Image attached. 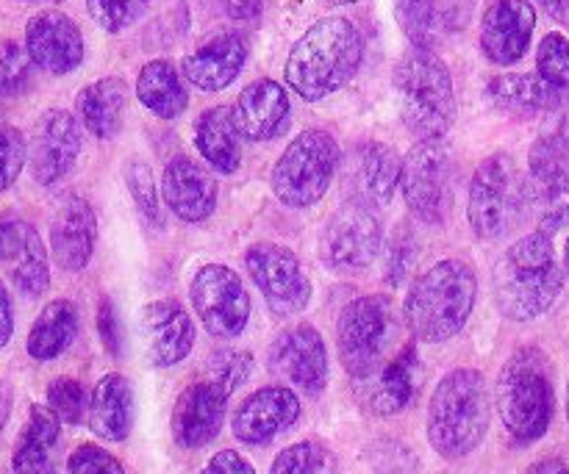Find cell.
<instances>
[{
    "mask_svg": "<svg viewBox=\"0 0 569 474\" xmlns=\"http://www.w3.org/2000/svg\"><path fill=\"white\" fill-rule=\"evenodd\" d=\"M365 61V37L348 17H326L306 28L289 50L283 78L306 103H317L348 87Z\"/></svg>",
    "mask_w": 569,
    "mask_h": 474,
    "instance_id": "6da1fadb",
    "label": "cell"
},
{
    "mask_svg": "<svg viewBox=\"0 0 569 474\" xmlns=\"http://www.w3.org/2000/svg\"><path fill=\"white\" fill-rule=\"evenodd\" d=\"M565 278V266L556 259L553 236L533 231L517 239L495 264V305L506 320L533 322L559 303Z\"/></svg>",
    "mask_w": 569,
    "mask_h": 474,
    "instance_id": "7a4b0ae2",
    "label": "cell"
},
{
    "mask_svg": "<svg viewBox=\"0 0 569 474\" xmlns=\"http://www.w3.org/2000/svg\"><path fill=\"white\" fill-rule=\"evenodd\" d=\"M476 300V270L461 259H445L411 283L403 303V322L417 342L442 344L465 331Z\"/></svg>",
    "mask_w": 569,
    "mask_h": 474,
    "instance_id": "3957f363",
    "label": "cell"
},
{
    "mask_svg": "<svg viewBox=\"0 0 569 474\" xmlns=\"http://www.w3.org/2000/svg\"><path fill=\"white\" fill-rule=\"evenodd\" d=\"M489 416L492 405L481 372L467 366L448 372L428 403V442L442 458H465L481 447Z\"/></svg>",
    "mask_w": 569,
    "mask_h": 474,
    "instance_id": "277c9868",
    "label": "cell"
},
{
    "mask_svg": "<svg viewBox=\"0 0 569 474\" xmlns=\"http://www.w3.org/2000/svg\"><path fill=\"white\" fill-rule=\"evenodd\" d=\"M495 405L517 444H533L550 431L556 416L553 366L539 347H520L500 370Z\"/></svg>",
    "mask_w": 569,
    "mask_h": 474,
    "instance_id": "5b68a950",
    "label": "cell"
},
{
    "mask_svg": "<svg viewBox=\"0 0 569 474\" xmlns=\"http://www.w3.org/2000/svg\"><path fill=\"white\" fill-rule=\"evenodd\" d=\"M400 117L420 142L442 139L456 122V89L450 67L433 50H409L395 67Z\"/></svg>",
    "mask_w": 569,
    "mask_h": 474,
    "instance_id": "8992f818",
    "label": "cell"
},
{
    "mask_svg": "<svg viewBox=\"0 0 569 474\" xmlns=\"http://www.w3.org/2000/svg\"><path fill=\"white\" fill-rule=\"evenodd\" d=\"M400 336V316L392 297L365 294L350 300L337 320V350L345 372L356 381H370L392 355Z\"/></svg>",
    "mask_w": 569,
    "mask_h": 474,
    "instance_id": "52a82bcc",
    "label": "cell"
},
{
    "mask_svg": "<svg viewBox=\"0 0 569 474\" xmlns=\"http://www.w3.org/2000/svg\"><path fill=\"white\" fill-rule=\"evenodd\" d=\"M339 144L322 128H306L287 144L272 167L270 186L287 209H311L326 198L339 170Z\"/></svg>",
    "mask_w": 569,
    "mask_h": 474,
    "instance_id": "ba28073f",
    "label": "cell"
},
{
    "mask_svg": "<svg viewBox=\"0 0 569 474\" xmlns=\"http://www.w3.org/2000/svg\"><path fill=\"white\" fill-rule=\"evenodd\" d=\"M526 214V178L517 170L515 159L509 153L487 155L472 175L467 198V216L476 236L495 242L515 231Z\"/></svg>",
    "mask_w": 569,
    "mask_h": 474,
    "instance_id": "9c48e42d",
    "label": "cell"
},
{
    "mask_svg": "<svg viewBox=\"0 0 569 474\" xmlns=\"http://www.w3.org/2000/svg\"><path fill=\"white\" fill-rule=\"evenodd\" d=\"M400 189L411 216L422 225H445L453 209V155L442 139L417 142L400 161Z\"/></svg>",
    "mask_w": 569,
    "mask_h": 474,
    "instance_id": "30bf717a",
    "label": "cell"
},
{
    "mask_svg": "<svg viewBox=\"0 0 569 474\" xmlns=\"http://www.w3.org/2000/svg\"><path fill=\"white\" fill-rule=\"evenodd\" d=\"M381 244V216L370 205L350 200L326 220L320 239H317V253L328 270L339 272V275H356L378 259Z\"/></svg>",
    "mask_w": 569,
    "mask_h": 474,
    "instance_id": "8fae6325",
    "label": "cell"
},
{
    "mask_svg": "<svg viewBox=\"0 0 569 474\" xmlns=\"http://www.w3.org/2000/svg\"><path fill=\"white\" fill-rule=\"evenodd\" d=\"M189 300L214 339L242 336L250 322V294L231 266L206 264L189 283Z\"/></svg>",
    "mask_w": 569,
    "mask_h": 474,
    "instance_id": "7c38bea8",
    "label": "cell"
},
{
    "mask_svg": "<svg viewBox=\"0 0 569 474\" xmlns=\"http://www.w3.org/2000/svg\"><path fill=\"white\" fill-rule=\"evenodd\" d=\"M244 266L276 316H295L311 303V278L306 275L298 255L283 244H253L244 253Z\"/></svg>",
    "mask_w": 569,
    "mask_h": 474,
    "instance_id": "4fadbf2b",
    "label": "cell"
},
{
    "mask_svg": "<svg viewBox=\"0 0 569 474\" xmlns=\"http://www.w3.org/2000/svg\"><path fill=\"white\" fill-rule=\"evenodd\" d=\"M528 211L542 233L553 236L569 225V150L539 137L528 153Z\"/></svg>",
    "mask_w": 569,
    "mask_h": 474,
    "instance_id": "5bb4252c",
    "label": "cell"
},
{
    "mask_svg": "<svg viewBox=\"0 0 569 474\" xmlns=\"http://www.w3.org/2000/svg\"><path fill=\"white\" fill-rule=\"evenodd\" d=\"M267 366L289 386L300 389L309 397H320L328 386V350L320 331L309 322L287 327L272 342Z\"/></svg>",
    "mask_w": 569,
    "mask_h": 474,
    "instance_id": "9a60e30c",
    "label": "cell"
},
{
    "mask_svg": "<svg viewBox=\"0 0 569 474\" xmlns=\"http://www.w3.org/2000/svg\"><path fill=\"white\" fill-rule=\"evenodd\" d=\"M83 148V133L78 117L64 109H48L33 125L28 167L39 186H53L70 175Z\"/></svg>",
    "mask_w": 569,
    "mask_h": 474,
    "instance_id": "2e32d148",
    "label": "cell"
},
{
    "mask_svg": "<svg viewBox=\"0 0 569 474\" xmlns=\"http://www.w3.org/2000/svg\"><path fill=\"white\" fill-rule=\"evenodd\" d=\"M400 161L403 159L398 150L383 142L367 139V142L353 144L345 161L339 159L345 194L370 209H383L392 203L395 189L400 183Z\"/></svg>",
    "mask_w": 569,
    "mask_h": 474,
    "instance_id": "e0dca14e",
    "label": "cell"
},
{
    "mask_svg": "<svg viewBox=\"0 0 569 474\" xmlns=\"http://www.w3.org/2000/svg\"><path fill=\"white\" fill-rule=\"evenodd\" d=\"M139 347L150 366H176L192 353L194 322L178 300H153L139 309Z\"/></svg>",
    "mask_w": 569,
    "mask_h": 474,
    "instance_id": "ac0fdd59",
    "label": "cell"
},
{
    "mask_svg": "<svg viewBox=\"0 0 569 474\" xmlns=\"http://www.w3.org/2000/svg\"><path fill=\"white\" fill-rule=\"evenodd\" d=\"M26 53L31 56L33 67L50 75H70L83 64L87 42L81 28L64 11H39L26 22Z\"/></svg>",
    "mask_w": 569,
    "mask_h": 474,
    "instance_id": "d6986e66",
    "label": "cell"
},
{
    "mask_svg": "<svg viewBox=\"0 0 569 474\" xmlns=\"http://www.w3.org/2000/svg\"><path fill=\"white\" fill-rule=\"evenodd\" d=\"M0 264H9L17 292L39 297L50 286V261L42 236L31 222L0 214Z\"/></svg>",
    "mask_w": 569,
    "mask_h": 474,
    "instance_id": "ffe728a7",
    "label": "cell"
},
{
    "mask_svg": "<svg viewBox=\"0 0 569 474\" xmlns=\"http://www.w3.org/2000/svg\"><path fill=\"white\" fill-rule=\"evenodd\" d=\"M228 409V394L214 381L192 383L183 389L172 409V438L183 450H200L214 442L222 431Z\"/></svg>",
    "mask_w": 569,
    "mask_h": 474,
    "instance_id": "44dd1931",
    "label": "cell"
},
{
    "mask_svg": "<svg viewBox=\"0 0 569 474\" xmlns=\"http://www.w3.org/2000/svg\"><path fill=\"white\" fill-rule=\"evenodd\" d=\"M537 9L528 0H495L481 20V50L492 64L511 67L528 53Z\"/></svg>",
    "mask_w": 569,
    "mask_h": 474,
    "instance_id": "7402d4cb",
    "label": "cell"
},
{
    "mask_svg": "<svg viewBox=\"0 0 569 474\" xmlns=\"http://www.w3.org/2000/svg\"><path fill=\"white\" fill-rule=\"evenodd\" d=\"M300 416V397L289 386H264L250 394L233 414V436L261 447L287 433Z\"/></svg>",
    "mask_w": 569,
    "mask_h": 474,
    "instance_id": "603a6c76",
    "label": "cell"
},
{
    "mask_svg": "<svg viewBox=\"0 0 569 474\" xmlns=\"http://www.w3.org/2000/svg\"><path fill=\"white\" fill-rule=\"evenodd\" d=\"M289 103L287 89L272 78H259L239 92L237 103L231 105L233 125L239 137L248 142H272L289 128Z\"/></svg>",
    "mask_w": 569,
    "mask_h": 474,
    "instance_id": "cb8c5ba5",
    "label": "cell"
},
{
    "mask_svg": "<svg viewBox=\"0 0 569 474\" xmlns=\"http://www.w3.org/2000/svg\"><path fill=\"white\" fill-rule=\"evenodd\" d=\"M98 244V216L78 194L61 200L50 216V250L64 272H81L92 261Z\"/></svg>",
    "mask_w": 569,
    "mask_h": 474,
    "instance_id": "d4e9b609",
    "label": "cell"
},
{
    "mask_svg": "<svg viewBox=\"0 0 569 474\" xmlns=\"http://www.w3.org/2000/svg\"><path fill=\"white\" fill-rule=\"evenodd\" d=\"M161 200L178 220L203 222L217 209V183L203 164L189 155H176L161 175Z\"/></svg>",
    "mask_w": 569,
    "mask_h": 474,
    "instance_id": "484cf974",
    "label": "cell"
},
{
    "mask_svg": "<svg viewBox=\"0 0 569 474\" xmlns=\"http://www.w3.org/2000/svg\"><path fill=\"white\" fill-rule=\"evenodd\" d=\"M244 61H248V42L239 33L222 31L183 56L181 72L203 92H222L237 81L239 72L244 70Z\"/></svg>",
    "mask_w": 569,
    "mask_h": 474,
    "instance_id": "4316f807",
    "label": "cell"
},
{
    "mask_svg": "<svg viewBox=\"0 0 569 474\" xmlns=\"http://www.w3.org/2000/svg\"><path fill=\"white\" fill-rule=\"evenodd\" d=\"M395 20L409 42L420 50H437L439 42L467 22L465 0H395Z\"/></svg>",
    "mask_w": 569,
    "mask_h": 474,
    "instance_id": "83f0119b",
    "label": "cell"
},
{
    "mask_svg": "<svg viewBox=\"0 0 569 474\" xmlns=\"http://www.w3.org/2000/svg\"><path fill=\"white\" fill-rule=\"evenodd\" d=\"M487 98L495 109L528 120V117L553 114L567 103V92L550 87L537 72H509L487 83Z\"/></svg>",
    "mask_w": 569,
    "mask_h": 474,
    "instance_id": "f1b7e54d",
    "label": "cell"
},
{
    "mask_svg": "<svg viewBox=\"0 0 569 474\" xmlns=\"http://www.w3.org/2000/svg\"><path fill=\"white\" fill-rule=\"evenodd\" d=\"M61 422L48 405H31L17 447L11 453L14 474H59Z\"/></svg>",
    "mask_w": 569,
    "mask_h": 474,
    "instance_id": "f546056e",
    "label": "cell"
},
{
    "mask_svg": "<svg viewBox=\"0 0 569 474\" xmlns=\"http://www.w3.org/2000/svg\"><path fill=\"white\" fill-rule=\"evenodd\" d=\"M128 109V83L122 78H98L87 83L76 98L78 122L92 133L94 139H114L122 131Z\"/></svg>",
    "mask_w": 569,
    "mask_h": 474,
    "instance_id": "4dcf8cb0",
    "label": "cell"
},
{
    "mask_svg": "<svg viewBox=\"0 0 569 474\" xmlns=\"http://www.w3.org/2000/svg\"><path fill=\"white\" fill-rule=\"evenodd\" d=\"M89 427L103 442H126L133 427V389L122 375H103L89 397Z\"/></svg>",
    "mask_w": 569,
    "mask_h": 474,
    "instance_id": "1f68e13d",
    "label": "cell"
},
{
    "mask_svg": "<svg viewBox=\"0 0 569 474\" xmlns=\"http://www.w3.org/2000/svg\"><path fill=\"white\" fill-rule=\"evenodd\" d=\"M239 131L233 125L231 105H214L206 109L194 122V148L209 161L211 170L220 175H233L242 164V144Z\"/></svg>",
    "mask_w": 569,
    "mask_h": 474,
    "instance_id": "d6a6232c",
    "label": "cell"
},
{
    "mask_svg": "<svg viewBox=\"0 0 569 474\" xmlns=\"http://www.w3.org/2000/svg\"><path fill=\"white\" fill-rule=\"evenodd\" d=\"M137 98L150 114L161 117V120H176L187 111L189 89L172 61L153 59L139 70Z\"/></svg>",
    "mask_w": 569,
    "mask_h": 474,
    "instance_id": "836d02e7",
    "label": "cell"
},
{
    "mask_svg": "<svg viewBox=\"0 0 569 474\" xmlns=\"http://www.w3.org/2000/svg\"><path fill=\"white\" fill-rule=\"evenodd\" d=\"M417 372H420V355H417L415 344H406L395 359H389L383 364V370L378 372V383L372 389L370 405L378 416H395L400 411H406L415 400L417 389Z\"/></svg>",
    "mask_w": 569,
    "mask_h": 474,
    "instance_id": "e575fe53",
    "label": "cell"
},
{
    "mask_svg": "<svg viewBox=\"0 0 569 474\" xmlns=\"http://www.w3.org/2000/svg\"><path fill=\"white\" fill-rule=\"evenodd\" d=\"M78 336V309L72 300H53L39 311L31 333L26 339V350L33 361H53L67 353Z\"/></svg>",
    "mask_w": 569,
    "mask_h": 474,
    "instance_id": "d590c367",
    "label": "cell"
},
{
    "mask_svg": "<svg viewBox=\"0 0 569 474\" xmlns=\"http://www.w3.org/2000/svg\"><path fill=\"white\" fill-rule=\"evenodd\" d=\"M126 186L128 192H131L133 205H137V211L142 214V220L148 222L150 228H156V231H161L167 222L164 205H161V194L159 189H156L153 170H150L142 159H133L131 164L126 167Z\"/></svg>",
    "mask_w": 569,
    "mask_h": 474,
    "instance_id": "8d00e7d4",
    "label": "cell"
},
{
    "mask_svg": "<svg viewBox=\"0 0 569 474\" xmlns=\"http://www.w3.org/2000/svg\"><path fill=\"white\" fill-rule=\"evenodd\" d=\"M33 81V61L20 42H0V98H20Z\"/></svg>",
    "mask_w": 569,
    "mask_h": 474,
    "instance_id": "74e56055",
    "label": "cell"
},
{
    "mask_svg": "<svg viewBox=\"0 0 569 474\" xmlns=\"http://www.w3.org/2000/svg\"><path fill=\"white\" fill-rule=\"evenodd\" d=\"M537 75L550 87L569 92V39L565 33L553 31L539 42Z\"/></svg>",
    "mask_w": 569,
    "mask_h": 474,
    "instance_id": "f35d334b",
    "label": "cell"
},
{
    "mask_svg": "<svg viewBox=\"0 0 569 474\" xmlns=\"http://www.w3.org/2000/svg\"><path fill=\"white\" fill-rule=\"evenodd\" d=\"M253 372V355L248 350H220L206 364V377L214 381L231 397Z\"/></svg>",
    "mask_w": 569,
    "mask_h": 474,
    "instance_id": "ab89813d",
    "label": "cell"
},
{
    "mask_svg": "<svg viewBox=\"0 0 569 474\" xmlns=\"http://www.w3.org/2000/svg\"><path fill=\"white\" fill-rule=\"evenodd\" d=\"M148 9V0H87V11L94 26L106 33H120L131 28Z\"/></svg>",
    "mask_w": 569,
    "mask_h": 474,
    "instance_id": "60d3db41",
    "label": "cell"
},
{
    "mask_svg": "<svg viewBox=\"0 0 569 474\" xmlns=\"http://www.w3.org/2000/svg\"><path fill=\"white\" fill-rule=\"evenodd\" d=\"M48 409L64 425H78L83 420V409H87V394H83L81 383L72 377H56L48 386Z\"/></svg>",
    "mask_w": 569,
    "mask_h": 474,
    "instance_id": "b9f144b4",
    "label": "cell"
},
{
    "mask_svg": "<svg viewBox=\"0 0 569 474\" xmlns=\"http://www.w3.org/2000/svg\"><path fill=\"white\" fill-rule=\"evenodd\" d=\"M28 161V144L20 128L0 125V192L11 189Z\"/></svg>",
    "mask_w": 569,
    "mask_h": 474,
    "instance_id": "7bdbcfd3",
    "label": "cell"
},
{
    "mask_svg": "<svg viewBox=\"0 0 569 474\" xmlns=\"http://www.w3.org/2000/svg\"><path fill=\"white\" fill-rule=\"evenodd\" d=\"M417 236L409 231V225H400L395 231L392 242H389V253H387V283L389 286H400L409 275V270L415 266L417 261Z\"/></svg>",
    "mask_w": 569,
    "mask_h": 474,
    "instance_id": "ee69618b",
    "label": "cell"
},
{
    "mask_svg": "<svg viewBox=\"0 0 569 474\" xmlns=\"http://www.w3.org/2000/svg\"><path fill=\"white\" fill-rule=\"evenodd\" d=\"M67 474H126L120 461L98 444H81L67 458Z\"/></svg>",
    "mask_w": 569,
    "mask_h": 474,
    "instance_id": "f6af8a7d",
    "label": "cell"
},
{
    "mask_svg": "<svg viewBox=\"0 0 569 474\" xmlns=\"http://www.w3.org/2000/svg\"><path fill=\"white\" fill-rule=\"evenodd\" d=\"M317 470H320V453L315 444L300 442L278 453L270 474H317Z\"/></svg>",
    "mask_w": 569,
    "mask_h": 474,
    "instance_id": "bcb514c9",
    "label": "cell"
},
{
    "mask_svg": "<svg viewBox=\"0 0 569 474\" xmlns=\"http://www.w3.org/2000/svg\"><path fill=\"white\" fill-rule=\"evenodd\" d=\"M98 333L100 342H103L106 353L111 359H120L122 353V331H120V320H117L114 303L109 297H100L98 303Z\"/></svg>",
    "mask_w": 569,
    "mask_h": 474,
    "instance_id": "7dc6e473",
    "label": "cell"
},
{
    "mask_svg": "<svg viewBox=\"0 0 569 474\" xmlns=\"http://www.w3.org/2000/svg\"><path fill=\"white\" fill-rule=\"evenodd\" d=\"M203 474H256L248 458H242L233 450H222V453L211 455V461L206 464Z\"/></svg>",
    "mask_w": 569,
    "mask_h": 474,
    "instance_id": "c3c4849f",
    "label": "cell"
},
{
    "mask_svg": "<svg viewBox=\"0 0 569 474\" xmlns=\"http://www.w3.org/2000/svg\"><path fill=\"white\" fill-rule=\"evenodd\" d=\"M11 336H14V305L9 289L0 281V350L11 342Z\"/></svg>",
    "mask_w": 569,
    "mask_h": 474,
    "instance_id": "681fc988",
    "label": "cell"
},
{
    "mask_svg": "<svg viewBox=\"0 0 569 474\" xmlns=\"http://www.w3.org/2000/svg\"><path fill=\"white\" fill-rule=\"evenodd\" d=\"M542 137H548L550 142L569 150V100L559 111H553V125H550V131L542 133Z\"/></svg>",
    "mask_w": 569,
    "mask_h": 474,
    "instance_id": "f907efd6",
    "label": "cell"
},
{
    "mask_svg": "<svg viewBox=\"0 0 569 474\" xmlns=\"http://www.w3.org/2000/svg\"><path fill=\"white\" fill-rule=\"evenodd\" d=\"M226 11L239 22H253L261 17L259 0H226Z\"/></svg>",
    "mask_w": 569,
    "mask_h": 474,
    "instance_id": "816d5d0a",
    "label": "cell"
},
{
    "mask_svg": "<svg viewBox=\"0 0 569 474\" xmlns=\"http://www.w3.org/2000/svg\"><path fill=\"white\" fill-rule=\"evenodd\" d=\"M526 474H569V466L561 458H542L528 466Z\"/></svg>",
    "mask_w": 569,
    "mask_h": 474,
    "instance_id": "f5cc1de1",
    "label": "cell"
},
{
    "mask_svg": "<svg viewBox=\"0 0 569 474\" xmlns=\"http://www.w3.org/2000/svg\"><path fill=\"white\" fill-rule=\"evenodd\" d=\"M539 6H542L545 11H548L553 20L565 22V26H569V0H537Z\"/></svg>",
    "mask_w": 569,
    "mask_h": 474,
    "instance_id": "db71d44e",
    "label": "cell"
},
{
    "mask_svg": "<svg viewBox=\"0 0 569 474\" xmlns=\"http://www.w3.org/2000/svg\"><path fill=\"white\" fill-rule=\"evenodd\" d=\"M565 275L569 278V236H567V244H565Z\"/></svg>",
    "mask_w": 569,
    "mask_h": 474,
    "instance_id": "11a10c76",
    "label": "cell"
},
{
    "mask_svg": "<svg viewBox=\"0 0 569 474\" xmlns=\"http://www.w3.org/2000/svg\"><path fill=\"white\" fill-rule=\"evenodd\" d=\"M328 3H333V6H353V3H359V0H328Z\"/></svg>",
    "mask_w": 569,
    "mask_h": 474,
    "instance_id": "9f6ffc18",
    "label": "cell"
},
{
    "mask_svg": "<svg viewBox=\"0 0 569 474\" xmlns=\"http://www.w3.org/2000/svg\"><path fill=\"white\" fill-rule=\"evenodd\" d=\"M567 420H569V383H567Z\"/></svg>",
    "mask_w": 569,
    "mask_h": 474,
    "instance_id": "6f0895ef",
    "label": "cell"
}]
</instances>
